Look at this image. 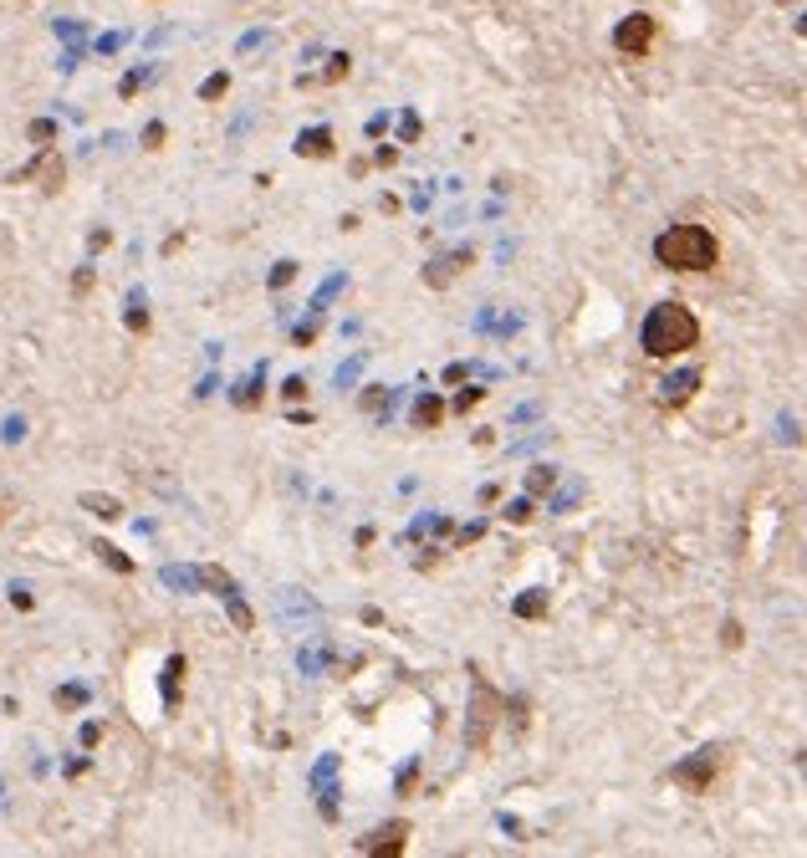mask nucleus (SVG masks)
Listing matches in <instances>:
<instances>
[{"label":"nucleus","mask_w":807,"mask_h":858,"mask_svg":"<svg viewBox=\"0 0 807 858\" xmlns=\"http://www.w3.org/2000/svg\"><path fill=\"white\" fill-rule=\"evenodd\" d=\"M82 506L93 516H102V522H118L123 516V501H113V496H97V490H82Z\"/></svg>","instance_id":"obj_12"},{"label":"nucleus","mask_w":807,"mask_h":858,"mask_svg":"<svg viewBox=\"0 0 807 858\" xmlns=\"http://www.w3.org/2000/svg\"><path fill=\"white\" fill-rule=\"evenodd\" d=\"M10 603H16V608H31L36 598H31V588H10Z\"/></svg>","instance_id":"obj_35"},{"label":"nucleus","mask_w":807,"mask_h":858,"mask_svg":"<svg viewBox=\"0 0 807 858\" xmlns=\"http://www.w3.org/2000/svg\"><path fill=\"white\" fill-rule=\"evenodd\" d=\"M281 394H286V399H307V379H286Z\"/></svg>","instance_id":"obj_32"},{"label":"nucleus","mask_w":807,"mask_h":858,"mask_svg":"<svg viewBox=\"0 0 807 858\" xmlns=\"http://www.w3.org/2000/svg\"><path fill=\"white\" fill-rule=\"evenodd\" d=\"M399 138H404V143H414V138H419V118H414V113H404V123H399Z\"/></svg>","instance_id":"obj_30"},{"label":"nucleus","mask_w":807,"mask_h":858,"mask_svg":"<svg viewBox=\"0 0 807 858\" xmlns=\"http://www.w3.org/2000/svg\"><path fill=\"white\" fill-rule=\"evenodd\" d=\"M225 608H230V623H236V629H251V623H256V613L240 603L236 593H225Z\"/></svg>","instance_id":"obj_18"},{"label":"nucleus","mask_w":807,"mask_h":858,"mask_svg":"<svg viewBox=\"0 0 807 858\" xmlns=\"http://www.w3.org/2000/svg\"><path fill=\"white\" fill-rule=\"evenodd\" d=\"M721 639H725V649L741 644V623H736V618H725V633H721Z\"/></svg>","instance_id":"obj_33"},{"label":"nucleus","mask_w":807,"mask_h":858,"mask_svg":"<svg viewBox=\"0 0 807 858\" xmlns=\"http://www.w3.org/2000/svg\"><path fill=\"white\" fill-rule=\"evenodd\" d=\"M471 261H475L471 245H465V251H450V256H439V261L424 271V281H429V286H450V276H455V271H465Z\"/></svg>","instance_id":"obj_9"},{"label":"nucleus","mask_w":807,"mask_h":858,"mask_svg":"<svg viewBox=\"0 0 807 858\" xmlns=\"http://www.w3.org/2000/svg\"><path fill=\"white\" fill-rule=\"evenodd\" d=\"M404 838H409V823H388V828H373L358 848H363V853H388V858H399V853H404Z\"/></svg>","instance_id":"obj_7"},{"label":"nucleus","mask_w":807,"mask_h":858,"mask_svg":"<svg viewBox=\"0 0 807 858\" xmlns=\"http://www.w3.org/2000/svg\"><path fill=\"white\" fill-rule=\"evenodd\" d=\"M256 399H261V373H256V379H245V383L236 388V404H240V409H251Z\"/></svg>","instance_id":"obj_22"},{"label":"nucleus","mask_w":807,"mask_h":858,"mask_svg":"<svg viewBox=\"0 0 807 858\" xmlns=\"http://www.w3.org/2000/svg\"><path fill=\"white\" fill-rule=\"evenodd\" d=\"M164 582H169V588H194V582H200V572H179V567H169Z\"/></svg>","instance_id":"obj_24"},{"label":"nucleus","mask_w":807,"mask_h":858,"mask_svg":"<svg viewBox=\"0 0 807 858\" xmlns=\"http://www.w3.org/2000/svg\"><path fill=\"white\" fill-rule=\"evenodd\" d=\"M128 327H133V332H149V312H143V292H133V302H128Z\"/></svg>","instance_id":"obj_20"},{"label":"nucleus","mask_w":807,"mask_h":858,"mask_svg":"<svg viewBox=\"0 0 807 858\" xmlns=\"http://www.w3.org/2000/svg\"><path fill=\"white\" fill-rule=\"evenodd\" d=\"M179 700H184V654H169V665H164V710L174 715Z\"/></svg>","instance_id":"obj_10"},{"label":"nucleus","mask_w":807,"mask_h":858,"mask_svg":"<svg viewBox=\"0 0 807 858\" xmlns=\"http://www.w3.org/2000/svg\"><path fill=\"white\" fill-rule=\"evenodd\" d=\"M695 388H700V368H685V373H674V379L659 383V404H690Z\"/></svg>","instance_id":"obj_8"},{"label":"nucleus","mask_w":807,"mask_h":858,"mask_svg":"<svg viewBox=\"0 0 807 858\" xmlns=\"http://www.w3.org/2000/svg\"><path fill=\"white\" fill-rule=\"evenodd\" d=\"M16 179H21V184H26V179H36V184H41V189L51 194V189H61V179H67V164H61V153H51V149H46L41 159H36V164H26Z\"/></svg>","instance_id":"obj_6"},{"label":"nucleus","mask_w":807,"mask_h":858,"mask_svg":"<svg viewBox=\"0 0 807 858\" xmlns=\"http://www.w3.org/2000/svg\"><path fill=\"white\" fill-rule=\"evenodd\" d=\"M93 281H97V276H93V266H82V271L72 276V292H77V296H87V292H93Z\"/></svg>","instance_id":"obj_26"},{"label":"nucleus","mask_w":807,"mask_h":858,"mask_svg":"<svg viewBox=\"0 0 807 858\" xmlns=\"http://www.w3.org/2000/svg\"><path fill=\"white\" fill-rule=\"evenodd\" d=\"M715 772H721V751L705 746V751H695V756H685L680 766H670V782L685 787V792H705L715 782Z\"/></svg>","instance_id":"obj_4"},{"label":"nucleus","mask_w":807,"mask_h":858,"mask_svg":"<svg viewBox=\"0 0 807 858\" xmlns=\"http://www.w3.org/2000/svg\"><path fill=\"white\" fill-rule=\"evenodd\" d=\"M93 552L102 557V562H108L113 572H133V557H123L118 547H113V542H93Z\"/></svg>","instance_id":"obj_16"},{"label":"nucleus","mask_w":807,"mask_h":858,"mask_svg":"<svg viewBox=\"0 0 807 858\" xmlns=\"http://www.w3.org/2000/svg\"><path fill=\"white\" fill-rule=\"evenodd\" d=\"M439 419H445V404H439L435 394H424L419 404H414V424H419V429H435Z\"/></svg>","instance_id":"obj_14"},{"label":"nucleus","mask_w":807,"mask_h":858,"mask_svg":"<svg viewBox=\"0 0 807 858\" xmlns=\"http://www.w3.org/2000/svg\"><path fill=\"white\" fill-rule=\"evenodd\" d=\"M31 138H36V143H51V138H57V123H51V118H36V123H31Z\"/></svg>","instance_id":"obj_25"},{"label":"nucleus","mask_w":807,"mask_h":858,"mask_svg":"<svg viewBox=\"0 0 807 858\" xmlns=\"http://www.w3.org/2000/svg\"><path fill=\"white\" fill-rule=\"evenodd\" d=\"M200 582H205V588H215L220 598H225V593H236V578H230L225 567H200Z\"/></svg>","instance_id":"obj_15"},{"label":"nucleus","mask_w":807,"mask_h":858,"mask_svg":"<svg viewBox=\"0 0 807 858\" xmlns=\"http://www.w3.org/2000/svg\"><path fill=\"white\" fill-rule=\"evenodd\" d=\"M654 256H659V266H670V271H710L715 261H721V245H715V236L705 225H670L665 236L654 240Z\"/></svg>","instance_id":"obj_2"},{"label":"nucleus","mask_w":807,"mask_h":858,"mask_svg":"<svg viewBox=\"0 0 807 858\" xmlns=\"http://www.w3.org/2000/svg\"><path fill=\"white\" fill-rule=\"evenodd\" d=\"M480 399H486V394H480V388H465V394H460V399H455V409H460V414H465V409H475V404H480Z\"/></svg>","instance_id":"obj_31"},{"label":"nucleus","mask_w":807,"mask_h":858,"mask_svg":"<svg viewBox=\"0 0 807 858\" xmlns=\"http://www.w3.org/2000/svg\"><path fill=\"white\" fill-rule=\"evenodd\" d=\"M296 276V261H276V271H271V286H286Z\"/></svg>","instance_id":"obj_27"},{"label":"nucleus","mask_w":807,"mask_h":858,"mask_svg":"<svg viewBox=\"0 0 807 858\" xmlns=\"http://www.w3.org/2000/svg\"><path fill=\"white\" fill-rule=\"evenodd\" d=\"M87 245H93V251H102V245H113V236H108V230H93V236H87Z\"/></svg>","instance_id":"obj_38"},{"label":"nucleus","mask_w":807,"mask_h":858,"mask_svg":"<svg viewBox=\"0 0 807 858\" xmlns=\"http://www.w3.org/2000/svg\"><path fill=\"white\" fill-rule=\"evenodd\" d=\"M394 159H399V149H383V143H379V153H373V164H383V169H388Z\"/></svg>","instance_id":"obj_37"},{"label":"nucleus","mask_w":807,"mask_h":858,"mask_svg":"<svg viewBox=\"0 0 807 858\" xmlns=\"http://www.w3.org/2000/svg\"><path fill=\"white\" fill-rule=\"evenodd\" d=\"M531 516H537V506H531V496H526V501H511V506H506V522H511V526H526Z\"/></svg>","instance_id":"obj_19"},{"label":"nucleus","mask_w":807,"mask_h":858,"mask_svg":"<svg viewBox=\"0 0 807 858\" xmlns=\"http://www.w3.org/2000/svg\"><path fill=\"white\" fill-rule=\"evenodd\" d=\"M97 741H102V725L87 721V725H82V746H97Z\"/></svg>","instance_id":"obj_34"},{"label":"nucleus","mask_w":807,"mask_h":858,"mask_svg":"<svg viewBox=\"0 0 807 858\" xmlns=\"http://www.w3.org/2000/svg\"><path fill=\"white\" fill-rule=\"evenodd\" d=\"M337 77H348V57H332V67H327V82H337Z\"/></svg>","instance_id":"obj_36"},{"label":"nucleus","mask_w":807,"mask_h":858,"mask_svg":"<svg viewBox=\"0 0 807 858\" xmlns=\"http://www.w3.org/2000/svg\"><path fill=\"white\" fill-rule=\"evenodd\" d=\"M511 608H516V618H547V593L542 588H526Z\"/></svg>","instance_id":"obj_13"},{"label":"nucleus","mask_w":807,"mask_h":858,"mask_svg":"<svg viewBox=\"0 0 807 858\" xmlns=\"http://www.w3.org/2000/svg\"><path fill=\"white\" fill-rule=\"evenodd\" d=\"M57 705H61V710L87 705V690H82V685H61V690H57Z\"/></svg>","instance_id":"obj_21"},{"label":"nucleus","mask_w":807,"mask_h":858,"mask_svg":"<svg viewBox=\"0 0 807 858\" xmlns=\"http://www.w3.org/2000/svg\"><path fill=\"white\" fill-rule=\"evenodd\" d=\"M143 82H149V72H128V77H123V87H118V93H123V97H133V93H138V87H143Z\"/></svg>","instance_id":"obj_29"},{"label":"nucleus","mask_w":807,"mask_h":858,"mask_svg":"<svg viewBox=\"0 0 807 858\" xmlns=\"http://www.w3.org/2000/svg\"><path fill=\"white\" fill-rule=\"evenodd\" d=\"M296 153H302V159H327V153H332V133H327V128H307V133L296 138Z\"/></svg>","instance_id":"obj_11"},{"label":"nucleus","mask_w":807,"mask_h":858,"mask_svg":"<svg viewBox=\"0 0 807 858\" xmlns=\"http://www.w3.org/2000/svg\"><path fill=\"white\" fill-rule=\"evenodd\" d=\"M506 715V695L491 690L480 674H471V710H465V746L471 751H486L491 746V731H496V721Z\"/></svg>","instance_id":"obj_3"},{"label":"nucleus","mask_w":807,"mask_h":858,"mask_svg":"<svg viewBox=\"0 0 807 858\" xmlns=\"http://www.w3.org/2000/svg\"><path fill=\"white\" fill-rule=\"evenodd\" d=\"M654 36H659V21H654V16H644V10H634L629 21H618L614 46H618V51H629V57H649Z\"/></svg>","instance_id":"obj_5"},{"label":"nucleus","mask_w":807,"mask_h":858,"mask_svg":"<svg viewBox=\"0 0 807 858\" xmlns=\"http://www.w3.org/2000/svg\"><path fill=\"white\" fill-rule=\"evenodd\" d=\"M225 87H230V77H225V72H215V77H205L200 97H205V102H215V97H225Z\"/></svg>","instance_id":"obj_23"},{"label":"nucleus","mask_w":807,"mask_h":858,"mask_svg":"<svg viewBox=\"0 0 807 858\" xmlns=\"http://www.w3.org/2000/svg\"><path fill=\"white\" fill-rule=\"evenodd\" d=\"M639 343L649 358H680L690 347H700V317L685 302H659V307H649Z\"/></svg>","instance_id":"obj_1"},{"label":"nucleus","mask_w":807,"mask_h":858,"mask_svg":"<svg viewBox=\"0 0 807 858\" xmlns=\"http://www.w3.org/2000/svg\"><path fill=\"white\" fill-rule=\"evenodd\" d=\"M143 149H164V123H149V128H143Z\"/></svg>","instance_id":"obj_28"},{"label":"nucleus","mask_w":807,"mask_h":858,"mask_svg":"<svg viewBox=\"0 0 807 858\" xmlns=\"http://www.w3.org/2000/svg\"><path fill=\"white\" fill-rule=\"evenodd\" d=\"M552 486H557V470H552V465H537V470L526 475V490H531V496H547Z\"/></svg>","instance_id":"obj_17"}]
</instances>
